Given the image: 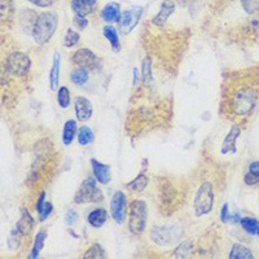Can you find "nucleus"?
<instances>
[{
	"label": "nucleus",
	"instance_id": "f257e3e1",
	"mask_svg": "<svg viewBox=\"0 0 259 259\" xmlns=\"http://www.w3.org/2000/svg\"><path fill=\"white\" fill-rule=\"evenodd\" d=\"M258 78H231L224 86L223 103L227 114L235 118H246L252 114L258 101Z\"/></svg>",
	"mask_w": 259,
	"mask_h": 259
},
{
	"label": "nucleus",
	"instance_id": "f03ea898",
	"mask_svg": "<svg viewBox=\"0 0 259 259\" xmlns=\"http://www.w3.org/2000/svg\"><path fill=\"white\" fill-rule=\"evenodd\" d=\"M57 25L58 16L54 12H43V13H41L37 17V20L33 25V29H31L33 41L41 47L50 43V41L57 30Z\"/></svg>",
	"mask_w": 259,
	"mask_h": 259
},
{
	"label": "nucleus",
	"instance_id": "7ed1b4c3",
	"mask_svg": "<svg viewBox=\"0 0 259 259\" xmlns=\"http://www.w3.org/2000/svg\"><path fill=\"white\" fill-rule=\"evenodd\" d=\"M148 215V204L144 200L131 201L127 214L128 231L135 236L143 235L147 228Z\"/></svg>",
	"mask_w": 259,
	"mask_h": 259
},
{
	"label": "nucleus",
	"instance_id": "20e7f679",
	"mask_svg": "<svg viewBox=\"0 0 259 259\" xmlns=\"http://www.w3.org/2000/svg\"><path fill=\"white\" fill-rule=\"evenodd\" d=\"M215 204V192L214 185L210 182H204L196 191L193 200V211L196 216L207 215L214 209Z\"/></svg>",
	"mask_w": 259,
	"mask_h": 259
},
{
	"label": "nucleus",
	"instance_id": "39448f33",
	"mask_svg": "<svg viewBox=\"0 0 259 259\" xmlns=\"http://www.w3.org/2000/svg\"><path fill=\"white\" fill-rule=\"evenodd\" d=\"M104 193L101 189H99L98 180L95 179V176H88L84 179L74 196V204L77 205L101 204V202H104Z\"/></svg>",
	"mask_w": 259,
	"mask_h": 259
},
{
	"label": "nucleus",
	"instance_id": "423d86ee",
	"mask_svg": "<svg viewBox=\"0 0 259 259\" xmlns=\"http://www.w3.org/2000/svg\"><path fill=\"white\" fill-rule=\"evenodd\" d=\"M5 69L13 77H26L31 69V60L24 52H12L5 60Z\"/></svg>",
	"mask_w": 259,
	"mask_h": 259
},
{
	"label": "nucleus",
	"instance_id": "0eeeda50",
	"mask_svg": "<svg viewBox=\"0 0 259 259\" xmlns=\"http://www.w3.org/2000/svg\"><path fill=\"white\" fill-rule=\"evenodd\" d=\"M127 196L123 191H117L111 196L110 215L117 224H123L127 219Z\"/></svg>",
	"mask_w": 259,
	"mask_h": 259
},
{
	"label": "nucleus",
	"instance_id": "6e6552de",
	"mask_svg": "<svg viewBox=\"0 0 259 259\" xmlns=\"http://www.w3.org/2000/svg\"><path fill=\"white\" fill-rule=\"evenodd\" d=\"M71 61L75 66H81L87 70H98L100 66V60L96 53L88 48H79L71 54Z\"/></svg>",
	"mask_w": 259,
	"mask_h": 259
},
{
	"label": "nucleus",
	"instance_id": "1a4fd4ad",
	"mask_svg": "<svg viewBox=\"0 0 259 259\" xmlns=\"http://www.w3.org/2000/svg\"><path fill=\"white\" fill-rule=\"evenodd\" d=\"M143 10L144 8L139 7V5H134L122 13L121 21H119V30L123 35H128L130 33L134 31V29L138 26L139 21L142 18Z\"/></svg>",
	"mask_w": 259,
	"mask_h": 259
},
{
	"label": "nucleus",
	"instance_id": "9d476101",
	"mask_svg": "<svg viewBox=\"0 0 259 259\" xmlns=\"http://www.w3.org/2000/svg\"><path fill=\"white\" fill-rule=\"evenodd\" d=\"M74 111L78 122H87L94 115V105L87 98L77 96L74 99Z\"/></svg>",
	"mask_w": 259,
	"mask_h": 259
},
{
	"label": "nucleus",
	"instance_id": "9b49d317",
	"mask_svg": "<svg viewBox=\"0 0 259 259\" xmlns=\"http://www.w3.org/2000/svg\"><path fill=\"white\" fill-rule=\"evenodd\" d=\"M241 135V125L235 123L231 127L228 134L226 135V138L223 139L222 147H220V152L222 155H229V153H236L237 152V139Z\"/></svg>",
	"mask_w": 259,
	"mask_h": 259
},
{
	"label": "nucleus",
	"instance_id": "f8f14e48",
	"mask_svg": "<svg viewBox=\"0 0 259 259\" xmlns=\"http://www.w3.org/2000/svg\"><path fill=\"white\" fill-rule=\"evenodd\" d=\"M91 167H92V174H94L95 179L98 180L99 184L106 185L110 183L111 180L110 166L98 161L96 158H91Z\"/></svg>",
	"mask_w": 259,
	"mask_h": 259
},
{
	"label": "nucleus",
	"instance_id": "ddd939ff",
	"mask_svg": "<svg viewBox=\"0 0 259 259\" xmlns=\"http://www.w3.org/2000/svg\"><path fill=\"white\" fill-rule=\"evenodd\" d=\"M101 18L106 22V24H119L122 17L121 5L115 1L105 4L100 13Z\"/></svg>",
	"mask_w": 259,
	"mask_h": 259
},
{
	"label": "nucleus",
	"instance_id": "4468645a",
	"mask_svg": "<svg viewBox=\"0 0 259 259\" xmlns=\"http://www.w3.org/2000/svg\"><path fill=\"white\" fill-rule=\"evenodd\" d=\"M175 10V3L172 0H163L159 7L158 13L155 14L152 20V24L155 26H163L166 24V21L168 20V17L171 16Z\"/></svg>",
	"mask_w": 259,
	"mask_h": 259
},
{
	"label": "nucleus",
	"instance_id": "2eb2a0df",
	"mask_svg": "<svg viewBox=\"0 0 259 259\" xmlns=\"http://www.w3.org/2000/svg\"><path fill=\"white\" fill-rule=\"evenodd\" d=\"M34 227H35V220H34L33 215H31L29 210L22 207L21 209V216L18 219V222H17L16 228L24 236H30Z\"/></svg>",
	"mask_w": 259,
	"mask_h": 259
},
{
	"label": "nucleus",
	"instance_id": "dca6fc26",
	"mask_svg": "<svg viewBox=\"0 0 259 259\" xmlns=\"http://www.w3.org/2000/svg\"><path fill=\"white\" fill-rule=\"evenodd\" d=\"M108 218H109L108 211H106L104 207H98V209H94L92 211L88 212L87 223L92 227V228L99 229L106 223Z\"/></svg>",
	"mask_w": 259,
	"mask_h": 259
},
{
	"label": "nucleus",
	"instance_id": "f3484780",
	"mask_svg": "<svg viewBox=\"0 0 259 259\" xmlns=\"http://www.w3.org/2000/svg\"><path fill=\"white\" fill-rule=\"evenodd\" d=\"M171 232L172 229L167 228V227H155L152 229V240L159 245H170L171 243H174Z\"/></svg>",
	"mask_w": 259,
	"mask_h": 259
},
{
	"label": "nucleus",
	"instance_id": "a211bd4d",
	"mask_svg": "<svg viewBox=\"0 0 259 259\" xmlns=\"http://www.w3.org/2000/svg\"><path fill=\"white\" fill-rule=\"evenodd\" d=\"M60 66L61 57L58 52L53 53V61H52V67L50 71V88L52 91H57L58 82H60Z\"/></svg>",
	"mask_w": 259,
	"mask_h": 259
},
{
	"label": "nucleus",
	"instance_id": "6ab92c4d",
	"mask_svg": "<svg viewBox=\"0 0 259 259\" xmlns=\"http://www.w3.org/2000/svg\"><path fill=\"white\" fill-rule=\"evenodd\" d=\"M78 122L75 119H67L62 127V143L65 147L73 144L75 139V135L78 134Z\"/></svg>",
	"mask_w": 259,
	"mask_h": 259
},
{
	"label": "nucleus",
	"instance_id": "aec40b11",
	"mask_svg": "<svg viewBox=\"0 0 259 259\" xmlns=\"http://www.w3.org/2000/svg\"><path fill=\"white\" fill-rule=\"evenodd\" d=\"M244 183L248 187L259 185V161H252L248 165L245 175H244Z\"/></svg>",
	"mask_w": 259,
	"mask_h": 259
},
{
	"label": "nucleus",
	"instance_id": "412c9836",
	"mask_svg": "<svg viewBox=\"0 0 259 259\" xmlns=\"http://www.w3.org/2000/svg\"><path fill=\"white\" fill-rule=\"evenodd\" d=\"M103 34H104L105 39L108 41V43L110 44L113 52L118 53L121 51V41H119V35L117 33V29L114 26H111L110 24H108L103 29Z\"/></svg>",
	"mask_w": 259,
	"mask_h": 259
},
{
	"label": "nucleus",
	"instance_id": "4be33fe9",
	"mask_svg": "<svg viewBox=\"0 0 259 259\" xmlns=\"http://www.w3.org/2000/svg\"><path fill=\"white\" fill-rule=\"evenodd\" d=\"M48 237V231L46 228H41L35 235V239H34L33 248H31V252L29 254V258L35 259L39 257V253L42 252V249L44 248V243Z\"/></svg>",
	"mask_w": 259,
	"mask_h": 259
},
{
	"label": "nucleus",
	"instance_id": "5701e85b",
	"mask_svg": "<svg viewBox=\"0 0 259 259\" xmlns=\"http://www.w3.org/2000/svg\"><path fill=\"white\" fill-rule=\"evenodd\" d=\"M228 258L231 259H253L254 254L248 246L240 243H235L229 250Z\"/></svg>",
	"mask_w": 259,
	"mask_h": 259
},
{
	"label": "nucleus",
	"instance_id": "b1692460",
	"mask_svg": "<svg viewBox=\"0 0 259 259\" xmlns=\"http://www.w3.org/2000/svg\"><path fill=\"white\" fill-rule=\"evenodd\" d=\"M88 78H90V70L81 66L74 67L70 73V82L74 84L75 87L84 86L88 82Z\"/></svg>",
	"mask_w": 259,
	"mask_h": 259
},
{
	"label": "nucleus",
	"instance_id": "393cba45",
	"mask_svg": "<svg viewBox=\"0 0 259 259\" xmlns=\"http://www.w3.org/2000/svg\"><path fill=\"white\" fill-rule=\"evenodd\" d=\"M148 184H149V178L145 175L144 172H140V174H139L132 182L126 184V188H128L134 193H142L144 192V189L148 187Z\"/></svg>",
	"mask_w": 259,
	"mask_h": 259
},
{
	"label": "nucleus",
	"instance_id": "a878e982",
	"mask_svg": "<svg viewBox=\"0 0 259 259\" xmlns=\"http://www.w3.org/2000/svg\"><path fill=\"white\" fill-rule=\"evenodd\" d=\"M70 8L74 12V14H81V16H88V14L94 13L95 8L86 0H71Z\"/></svg>",
	"mask_w": 259,
	"mask_h": 259
},
{
	"label": "nucleus",
	"instance_id": "bb28decb",
	"mask_svg": "<svg viewBox=\"0 0 259 259\" xmlns=\"http://www.w3.org/2000/svg\"><path fill=\"white\" fill-rule=\"evenodd\" d=\"M94 140H95V134L94 131H92L91 127H88V126H82V127L78 130L77 142L79 145L86 147V145L92 144Z\"/></svg>",
	"mask_w": 259,
	"mask_h": 259
},
{
	"label": "nucleus",
	"instance_id": "cd10ccee",
	"mask_svg": "<svg viewBox=\"0 0 259 259\" xmlns=\"http://www.w3.org/2000/svg\"><path fill=\"white\" fill-rule=\"evenodd\" d=\"M57 104L61 109H67L71 104V95L70 90L66 86H61L57 90V96H56Z\"/></svg>",
	"mask_w": 259,
	"mask_h": 259
},
{
	"label": "nucleus",
	"instance_id": "c85d7f7f",
	"mask_svg": "<svg viewBox=\"0 0 259 259\" xmlns=\"http://www.w3.org/2000/svg\"><path fill=\"white\" fill-rule=\"evenodd\" d=\"M240 224H241L244 231H245L246 233H249V235L254 236L258 233V229H259L258 219L252 218V216H245V218H241Z\"/></svg>",
	"mask_w": 259,
	"mask_h": 259
},
{
	"label": "nucleus",
	"instance_id": "c756f323",
	"mask_svg": "<svg viewBox=\"0 0 259 259\" xmlns=\"http://www.w3.org/2000/svg\"><path fill=\"white\" fill-rule=\"evenodd\" d=\"M81 41V35L78 31H74L73 29H67L65 33V37L62 39V44L65 48H74Z\"/></svg>",
	"mask_w": 259,
	"mask_h": 259
},
{
	"label": "nucleus",
	"instance_id": "7c9ffc66",
	"mask_svg": "<svg viewBox=\"0 0 259 259\" xmlns=\"http://www.w3.org/2000/svg\"><path fill=\"white\" fill-rule=\"evenodd\" d=\"M192 243H191V241H185V243H182L176 248L172 257H174V258H188V257L192 256Z\"/></svg>",
	"mask_w": 259,
	"mask_h": 259
},
{
	"label": "nucleus",
	"instance_id": "2f4dec72",
	"mask_svg": "<svg viewBox=\"0 0 259 259\" xmlns=\"http://www.w3.org/2000/svg\"><path fill=\"white\" fill-rule=\"evenodd\" d=\"M152 58L144 57L142 61V81L143 83H151L152 82Z\"/></svg>",
	"mask_w": 259,
	"mask_h": 259
},
{
	"label": "nucleus",
	"instance_id": "473e14b6",
	"mask_svg": "<svg viewBox=\"0 0 259 259\" xmlns=\"http://www.w3.org/2000/svg\"><path fill=\"white\" fill-rule=\"evenodd\" d=\"M82 257L83 258H106V253L100 244L95 243Z\"/></svg>",
	"mask_w": 259,
	"mask_h": 259
},
{
	"label": "nucleus",
	"instance_id": "72a5a7b5",
	"mask_svg": "<svg viewBox=\"0 0 259 259\" xmlns=\"http://www.w3.org/2000/svg\"><path fill=\"white\" fill-rule=\"evenodd\" d=\"M21 237H25V236L22 235V233H21L17 228L10 231L9 239H8V244H9L10 249L12 250L18 249V246L21 245Z\"/></svg>",
	"mask_w": 259,
	"mask_h": 259
},
{
	"label": "nucleus",
	"instance_id": "f704fd0d",
	"mask_svg": "<svg viewBox=\"0 0 259 259\" xmlns=\"http://www.w3.org/2000/svg\"><path fill=\"white\" fill-rule=\"evenodd\" d=\"M241 5H243V9L245 10V13H259V0H241Z\"/></svg>",
	"mask_w": 259,
	"mask_h": 259
},
{
	"label": "nucleus",
	"instance_id": "c9c22d12",
	"mask_svg": "<svg viewBox=\"0 0 259 259\" xmlns=\"http://www.w3.org/2000/svg\"><path fill=\"white\" fill-rule=\"evenodd\" d=\"M52 212H53V205H52L50 201H46L42 211L38 214V216H39V222H46V220L50 218Z\"/></svg>",
	"mask_w": 259,
	"mask_h": 259
},
{
	"label": "nucleus",
	"instance_id": "e433bc0d",
	"mask_svg": "<svg viewBox=\"0 0 259 259\" xmlns=\"http://www.w3.org/2000/svg\"><path fill=\"white\" fill-rule=\"evenodd\" d=\"M73 25H74L79 31H83L86 30V27L88 26V20L86 18V16L75 14V16L73 17Z\"/></svg>",
	"mask_w": 259,
	"mask_h": 259
},
{
	"label": "nucleus",
	"instance_id": "4c0bfd02",
	"mask_svg": "<svg viewBox=\"0 0 259 259\" xmlns=\"http://www.w3.org/2000/svg\"><path fill=\"white\" fill-rule=\"evenodd\" d=\"M46 201H47V192L46 191H42L41 193H39V196L37 197V201H35V211H37V214H39V212L42 211V209H43L44 204H46Z\"/></svg>",
	"mask_w": 259,
	"mask_h": 259
},
{
	"label": "nucleus",
	"instance_id": "58836bf2",
	"mask_svg": "<svg viewBox=\"0 0 259 259\" xmlns=\"http://www.w3.org/2000/svg\"><path fill=\"white\" fill-rule=\"evenodd\" d=\"M78 219H79V215H78V212L74 211V210H67L65 212V220L69 226H74L75 223L78 222Z\"/></svg>",
	"mask_w": 259,
	"mask_h": 259
},
{
	"label": "nucleus",
	"instance_id": "ea45409f",
	"mask_svg": "<svg viewBox=\"0 0 259 259\" xmlns=\"http://www.w3.org/2000/svg\"><path fill=\"white\" fill-rule=\"evenodd\" d=\"M27 1L33 4V5L41 8H48L51 5H53V0H27Z\"/></svg>",
	"mask_w": 259,
	"mask_h": 259
},
{
	"label": "nucleus",
	"instance_id": "a19ab883",
	"mask_svg": "<svg viewBox=\"0 0 259 259\" xmlns=\"http://www.w3.org/2000/svg\"><path fill=\"white\" fill-rule=\"evenodd\" d=\"M229 210H228V204H224L222 207V210H220V220H222V223H228L229 222Z\"/></svg>",
	"mask_w": 259,
	"mask_h": 259
},
{
	"label": "nucleus",
	"instance_id": "79ce46f5",
	"mask_svg": "<svg viewBox=\"0 0 259 259\" xmlns=\"http://www.w3.org/2000/svg\"><path fill=\"white\" fill-rule=\"evenodd\" d=\"M139 82V70L138 67H135L134 69V86H136Z\"/></svg>",
	"mask_w": 259,
	"mask_h": 259
},
{
	"label": "nucleus",
	"instance_id": "37998d69",
	"mask_svg": "<svg viewBox=\"0 0 259 259\" xmlns=\"http://www.w3.org/2000/svg\"><path fill=\"white\" fill-rule=\"evenodd\" d=\"M86 1L91 4V5H94V7H96V5H98L99 0H86Z\"/></svg>",
	"mask_w": 259,
	"mask_h": 259
},
{
	"label": "nucleus",
	"instance_id": "c03bdc74",
	"mask_svg": "<svg viewBox=\"0 0 259 259\" xmlns=\"http://www.w3.org/2000/svg\"><path fill=\"white\" fill-rule=\"evenodd\" d=\"M257 235H258V237H259V229H258V233H257Z\"/></svg>",
	"mask_w": 259,
	"mask_h": 259
}]
</instances>
